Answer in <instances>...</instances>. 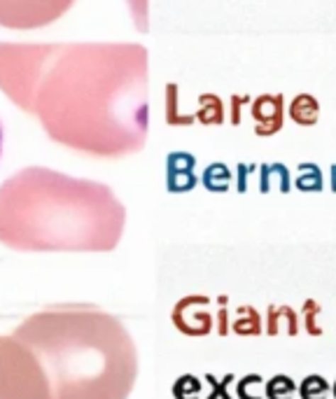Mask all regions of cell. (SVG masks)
Masks as SVG:
<instances>
[{"label":"cell","mask_w":336,"mask_h":399,"mask_svg":"<svg viewBox=\"0 0 336 399\" xmlns=\"http://www.w3.org/2000/svg\"><path fill=\"white\" fill-rule=\"evenodd\" d=\"M201 122L206 124H220L222 122V106H220V101L215 99V96H203L201 99Z\"/></svg>","instance_id":"cell-9"},{"label":"cell","mask_w":336,"mask_h":399,"mask_svg":"<svg viewBox=\"0 0 336 399\" xmlns=\"http://www.w3.org/2000/svg\"><path fill=\"white\" fill-rule=\"evenodd\" d=\"M332 191H336V164L332 166Z\"/></svg>","instance_id":"cell-12"},{"label":"cell","mask_w":336,"mask_h":399,"mask_svg":"<svg viewBox=\"0 0 336 399\" xmlns=\"http://www.w3.org/2000/svg\"><path fill=\"white\" fill-rule=\"evenodd\" d=\"M0 399H52L38 357L14 334H0Z\"/></svg>","instance_id":"cell-4"},{"label":"cell","mask_w":336,"mask_h":399,"mask_svg":"<svg viewBox=\"0 0 336 399\" xmlns=\"http://www.w3.org/2000/svg\"><path fill=\"white\" fill-rule=\"evenodd\" d=\"M297 187L301 191H320L323 189V173L315 164H299V175H297Z\"/></svg>","instance_id":"cell-8"},{"label":"cell","mask_w":336,"mask_h":399,"mask_svg":"<svg viewBox=\"0 0 336 399\" xmlns=\"http://www.w3.org/2000/svg\"><path fill=\"white\" fill-rule=\"evenodd\" d=\"M252 117H254V133L257 135H274L283 129L285 119V99L283 94L276 96H259L252 103Z\"/></svg>","instance_id":"cell-6"},{"label":"cell","mask_w":336,"mask_h":399,"mask_svg":"<svg viewBox=\"0 0 336 399\" xmlns=\"http://www.w3.org/2000/svg\"><path fill=\"white\" fill-rule=\"evenodd\" d=\"M33 350L52 399H126L138 353L126 327L91 304H56L12 330Z\"/></svg>","instance_id":"cell-3"},{"label":"cell","mask_w":336,"mask_h":399,"mask_svg":"<svg viewBox=\"0 0 336 399\" xmlns=\"http://www.w3.org/2000/svg\"><path fill=\"white\" fill-rule=\"evenodd\" d=\"M287 115H290V119L294 124L313 126V124H318V119H320V103H318L315 96L299 94V96H294V99H292Z\"/></svg>","instance_id":"cell-7"},{"label":"cell","mask_w":336,"mask_h":399,"mask_svg":"<svg viewBox=\"0 0 336 399\" xmlns=\"http://www.w3.org/2000/svg\"><path fill=\"white\" fill-rule=\"evenodd\" d=\"M77 0H0V26L7 30H38L52 26L73 10Z\"/></svg>","instance_id":"cell-5"},{"label":"cell","mask_w":336,"mask_h":399,"mask_svg":"<svg viewBox=\"0 0 336 399\" xmlns=\"http://www.w3.org/2000/svg\"><path fill=\"white\" fill-rule=\"evenodd\" d=\"M250 99H247V96H234V99H231V124H241V106L243 103H247Z\"/></svg>","instance_id":"cell-10"},{"label":"cell","mask_w":336,"mask_h":399,"mask_svg":"<svg viewBox=\"0 0 336 399\" xmlns=\"http://www.w3.org/2000/svg\"><path fill=\"white\" fill-rule=\"evenodd\" d=\"M126 210L108 185L28 166L0 185V243L17 252H110Z\"/></svg>","instance_id":"cell-2"},{"label":"cell","mask_w":336,"mask_h":399,"mask_svg":"<svg viewBox=\"0 0 336 399\" xmlns=\"http://www.w3.org/2000/svg\"><path fill=\"white\" fill-rule=\"evenodd\" d=\"M3 145H5V131H3V122H0V157H3Z\"/></svg>","instance_id":"cell-11"},{"label":"cell","mask_w":336,"mask_h":399,"mask_svg":"<svg viewBox=\"0 0 336 399\" xmlns=\"http://www.w3.org/2000/svg\"><path fill=\"white\" fill-rule=\"evenodd\" d=\"M147 89L150 59L138 43H0V91L77 154L140 152Z\"/></svg>","instance_id":"cell-1"}]
</instances>
